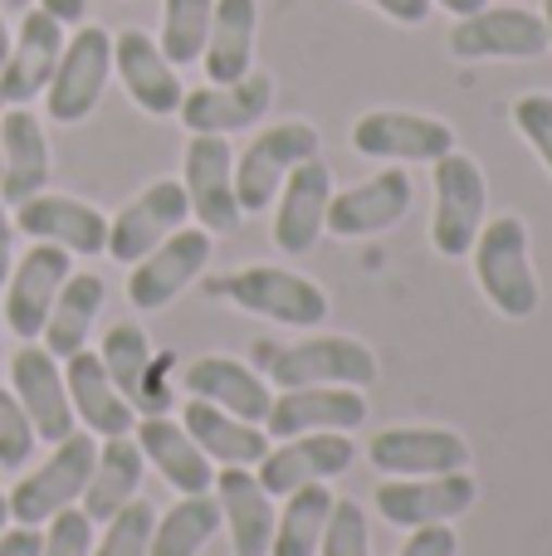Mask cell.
<instances>
[{"instance_id": "6da1fadb", "label": "cell", "mask_w": 552, "mask_h": 556, "mask_svg": "<svg viewBox=\"0 0 552 556\" xmlns=\"http://www.w3.org/2000/svg\"><path fill=\"white\" fill-rule=\"evenodd\" d=\"M469 260H475L479 293L489 298L494 313L514 317V323L538 313L543 288H538L534 254H528V225L518 220V215H494V220H485Z\"/></svg>"}, {"instance_id": "7a4b0ae2", "label": "cell", "mask_w": 552, "mask_h": 556, "mask_svg": "<svg viewBox=\"0 0 552 556\" xmlns=\"http://www.w3.org/2000/svg\"><path fill=\"white\" fill-rule=\"evenodd\" d=\"M93 459H98V440L88 430H74L68 440H59L54 450H49V459L10 489V498H5L10 522H20V528H45L54 513L74 508L88 489Z\"/></svg>"}, {"instance_id": "3957f363", "label": "cell", "mask_w": 552, "mask_h": 556, "mask_svg": "<svg viewBox=\"0 0 552 556\" xmlns=\"http://www.w3.org/2000/svg\"><path fill=\"white\" fill-rule=\"evenodd\" d=\"M436 166V215H430V244L446 260H469L479 230L489 220V186L475 156L446 152Z\"/></svg>"}, {"instance_id": "277c9868", "label": "cell", "mask_w": 552, "mask_h": 556, "mask_svg": "<svg viewBox=\"0 0 552 556\" xmlns=\"http://www.w3.org/2000/svg\"><path fill=\"white\" fill-rule=\"evenodd\" d=\"M377 371L381 366L372 356V346L338 332L303 337V342L279 346L269 356V381L279 391H303V386H357V391H367L377 381Z\"/></svg>"}, {"instance_id": "5b68a950", "label": "cell", "mask_w": 552, "mask_h": 556, "mask_svg": "<svg viewBox=\"0 0 552 556\" xmlns=\"http://www.w3.org/2000/svg\"><path fill=\"white\" fill-rule=\"evenodd\" d=\"M309 156H318V127L299 123V117L254 132V142L235 162V201H240V215L269 211L279 186L289 181V172L299 162H309Z\"/></svg>"}, {"instance_id": "8992f818", "label": "cell", "mask_w": 552, "mask_h": 556, "mask_svg": "<svg viewBox=\"0 0 552 556\" xmlns=\"http://www.w3.org/2000/svg\"><path fill=\"white\" fill-rule=\"evenodd\" d=\"M108 74H113V35L103 25H78L74 39H64V54L45 88V113L54 123H84L103 98Z\"/></svg>"}, {"instance_id": "52a82bcc", "label": "cell", "mask_w": 552, "mask_h": 556, "mask_svg": "<svg viewBox=\"0 0 552 556\" xmlns=\"http://www.w3.org/2000/svg\"><path fill=\"white\" fill-rule=\"evenodd\" d=\"M225 298L244 313H260L279 327H318L328 323V293L313 278L279 269V264H250V269L225 278Z\"/></svg>"}, {"instance_id": "ba28073f", "label": "cell", "mask_w": 552, "mask_h": 556, "mask_svg": "<svg viewBox=\"0 0 552 556\" xmlns=\"http://www.w3.org/2000/svg\"><path fill=\"white\" fill-rule=\"evenodd\" d=\"M352 152L372 162H440L455 152V127L406 108H377L352 123Z\"/></svg>"}, {"instance_id": "9c48e42d", "label": "cell", "mask_w": 552, "mask_h": 556, "mask_svg": "<svg viewBox=\"0 0 552 556\" xmlns=\"http://www.w3.org/2000/svg\"><path fill=\"white\" fill-rule=\"evenodd\" d=\"M215 244H211V230H176L166 235L162 244H156L147 260L133 264V278H127V298H133L137 313H162L166 303H176V298L186 293V288L201 278V269L211 264Z\"/></svg>"}, {"instance_id": "30bf717a", "label": "cell", "mask_w": 552, "mask_h": 556, "mask_svg": "<svg viewBox=\"0 0 552 556\" xmlns=\"http://www.w3.org/2000/svg\"><path fill=\"white\" fill-rule=\"evenodd\" d=\"M367 459L391 479H430V473L469 469V440L446 425H391L372 434Z\"/></svg>"}, {"instance_id": "8fae6325", "label": "cell", "mask_w": 552, "mask_h": 556, "mask_svg": "<svg viewBox=\"0 0 552 556\" xmlns=\"http://www.w3.org/2000/svg\"><path fill=\"white\" fill-rule=\"evenodd\" d=\"M181 186L191 215L201 220V230L230 235L240 225V201H235V147L230 137H201L196 132L186 142L181 162Z\"/></svg>"}, {"instance_id": "7c38bea8", "label": "cell", "mask_w": 552, "mask_h": 556, "mask_svg": "<svg viewBox=\"0 0 552 556\" xmlns=\"http://www.w3.org/2000/svg\"><path fill=\"white\" fill-rule=\"evenodd\" d=\"M191 215V201H186L181 181H152L137 201H127L123 211L108 220V260L113 264H137L166 240L176 235Z\"/></svg>"}, {"instance_id": "4fadbf2b", "label": "cell", "mask_w": 552, "mask_h": 556, "mask_svg": "<svg viewBox=\"0 0 552 556\" xmlns=\"http://www.w3.org/2000/svg\"><path fill=\"white\" fill-rule=\"evenodd\" d=\"M352 459H357V444L348 434H293L279 450L269 444V454L254 464V479L269 498H289L309 483H328L338 473H348Z\"/></svg>"}, {"instance_id": "5bb4252c", "label": "cell", "mask_w": 552, "mask_h": 556, "mask_svg": "<svg viewBox=\"0 0 552 556\" xmlns=\"http://www.w3.org/2000/svg\"><path fill=\"white\" fill-rule=\"evenodd\" d=\"M479 489L469 469L455 473H430V479H391L377 489V513L391 528H436V522H455L475 508Z\"/></svg>"}, {"instance_id": "9a60e30c", "label": "cell", "mask_w": 552, "mask_h": 556, "mask_svg": "<svg viewBox=\"0 0 552 556\" xmlns=\"http://www.w3.org/2000/svg\"><path fill=\"white\" fill-rule=\"evenodd\" d=\"M367 420V401L357 386H303V391H279L264 415L269 440H293V434H352Z\"/></svg>"}, {"instance_id": "2e32d148", "label": "cell", "mask_w": 552, "mask_h": 556, "mask_svg": "<svg viewBox=\"0 0 552 556\" xmlns=\"http://www.w3.org/2000/svg\"><path fill=\"white\" fill-rule=\"evenodd\" d=\"M74 274V254L59 250V244H35L25 260L10 269L5 278V327L20 342H39L49 323V307H54L59 288Z\"/></svg>"}, {"instance_id": "e0dca14e", "label": "cell", "mask_w": 552, "mask_h": 556, "mask_svg": "<svg viewBox=\"0 0 552 556\" xmlns=\"http://www.w3.org/2000/svg\"><path fill=\"white\" fill-rule=\"evenodd\" d=\"M411 201V176L401 166H387V172L367 176V181L348 186V191H333L328 201V235L338 240H367V235H387L391 225L406 220Z\"/></svg>"}, {"instance_id": "ac0fdd59", "label": "cell", "mask_w": 552, "mask_h": 556, "mask_svg": "<svg viewBox=\"0 0 552 556\" xmlns=\"http://www.w3.org/2000/svg\"><path fill=\"white\" fill-rule=\"evenodd\" d=\"M10 391H15V401L25 405V415H29L39 440L59 444L78 430L74 401H68L64 371H59V356H49L39 342H25L15 356H10Z\"/></svg>"}, {"instance_id": "d6986e66", "label": "cell", "mask_w": 552, "mask_h": 556, "mask_svg": "<svg viewBox=\"0 0 552 556\" xmlns=\"http://www.w3.org/2000/svg\"><path fill=\"white\" fill-rule=\"evenodd\" d=\"M450 49L460 59H538V54H548V25L534 10L485 5L475 15L455 20Z\"/></svg>"}, {"instance_id": "ffe728a7", "label": "cell", "mask_w": 552, "mask_h": 556, "mask_svg": "<svg viewBox=\"0 0 552 556\" xmlns=\"http://www.w3.org/2000/svg\"><path fill=\"white\" fill-rule=\"evenodd\" d=\"M15 230L29 235L35 244H59L68 254H93L108 250V215L88 201H74V195H54V191H39L29 201L15 205Z\"/></svg>"}, {"instance_id": "44dd1931", "label": "cell", "mask_w": 552, "mask_h": 556, "mask_svg": "<svg viewBox=\"0 0 552 556\" xmlns=\"http://www.w3.org/2000/svg\"><path fill=\"white\" fill-rule=\"evenodd\" d=\"M328 201H333V172L323 156H309L289 172V181L274 195V244L284 254H309L318 235L328 230Z\"/></svg>"}, {"instance_id": "7402d4cb", "label": "cell", "mask_w": 552, "mask_h": 556, "mask_svg": "<svg viewBox=\"0 0 552 556\" xmlns=\"http://www.w3.org/2000/svg\"><path fill=\"white\" fill-rule=\"evenodd\" d=\"M274 103V84L269 74H244L235 78V84H211V88H191V93L181 98V123L186 132H201V137H230L240 132V127H254L264 123V113H269Z\"/></svg>"}, {"instance_id": "603a6c76", "label": "cell", "mask_w": 552, "mask_h": 556, "mask_svg": "<svg viewBox=\"0 0 552 556\" xmlns=\"http://www.w3.org/2000/svg\"><path fill=\"white\" fill-rule=\"evenodd\" d=\"M98 356H103L108 376H113V386L123 391V401L133 405V410L166 415L172 391H166V386H156V376H166V362H172V356H152L142 327H137V323H113L103 332Z\"/></svg>"}, {"instance_id": "cb8c5ba5", "label": "cell", "mask_w": 552, "mask_h": 556, "mask_svg": "<svg viewBox=\"0 0 552 556\" xmlns=\"http://www.w3.org/2000/svg\"><path fill=\"white\" fill-rule=\"evenodd\" d=\"M113 68L117 78H123L127 98H133L142 113L152 117H172L181 113V78H176V64L162 54V45H156L152 35H142V29H123V35H113Z\"/></svg>"}, {"instance_id": "d4e9b609", "label": "cell", "mask_w": 552, "mask_h": 556, "mask_svg": "<svg viewBox=\"0 0 552 556\" xmlns=\"http://www.w3.org/2000/svg\"><path fill=\"white\" fill-rule=\"evenodd\" d=\"M64 54V25L45 10H29L20 20V35L10 39V59L0 68V103L25 108L29 98H39L54 78V64Z\"/></svg>"}, {"instance_id": "484cf974", "label": "cell", "mask_w": 552, "mask_h": 556, "mask_svg": "<svg viewBox=\"0 0 552 556\" xmlns=\"http://www.w3.org/2000/svg\"><path fill=\"white\" fill-rule=\"evenodd\" d=\"M54 172V152H49L45 123L29 108H10L0 117V201L20 205L39 195Z\"/></svg>"}, {"instance_id": "4316f807", "label": "cell", "mask_w": 552, "mask_h": 556, "mask_svg": "<svg viewBox=\"0 0 552 556\" xmlns=\"http://www.w3.org/2000/svg\"><path fill=\"white\" fill-rule=\"evenodd\" d=\"M64 386H68V401H74V420L84 425L93 440L133 434L137 415H133V405L123 401V391L113 386V376H108L98 352L84 346V352L64 356Z\"/></svg>"}, {"instance_id": "83f0119b", "label": "cell", "mask_w": 552, "mask_h": 556, "mask_svg": "<svg viewBox=\"0 0 552 556\" xmlns=\"http://www.w3.org/2000/svg\"><path fill=\"white\" fill-rule=\"evenodd\" d=\"M133 440L142 450V459L152 469H162V479L172 483L181 498H196V493H211L215 489V469L211 459L201 454V444L186 434L181 420L172 415H142V425H133Z\"/></svg>"}, {"instance_id": "f1b7e54d", "label": "cell", "mask_w": 552, "mask_h": 556, "mask_svg": "<svg viewBox=\"0 0 552 556\" xmlns=\"http://www.w3.org/2000/svg\"><path fill=\"white\" fill-rule=\"evenodd\" d=\"M181 381L196 401H211V405H221V410L240 415V420H250V425H264V415H269V405H274L269 381H264L254 366L235 362V356H221V352L196 356V362L181 371Z\"/></svg>"}, {"instance_id": "f546056e", "label": "cell", "mask_w": 552, "mask_h": 556, "mask_svg": "<svg viewBox=\"0 0 552 556\" xmlns=\"http://www.w3.org/2000/svg\"><path fill=\"white\" fill-rule=\"evenodd\" d=\"M215 503H221V522L230 528L235 556H269L274 542V498L260 489L254 469H221L215 473Z\"/></svg>"}, {"instance_id": "4dcf8cb0", "label": "cell", "mask_w": 552, "mask_h": 556, "mask_svg": "<svg viewBox=\"0 0 552 556\" xmlns=\"http://www.w3.org/2000/svg\"><path fill=\"white\" fill-rule=\"evenodd\" d=\"M181 425H186V434L201 444L205 459L225 464V469H254V464L269 454L264 425L240 420V415L221 410V405H211V401H186Z\"/></svg>"}, {"instance_id": "1f68e13d", "label": "cell", "mask_w": 552, "mask_h": 556, "mask_svg": "<svg viewBox=\"0 0 552 556\" xmlns=\"http://www.w3.org/2000/svg\"><path fill=\"white\" fill-rule=\"evenodd\" d=\"M254 35H260V0H215L211 35L201 49V68L211 84H235L254 68Z\"/></svg>"}, {"instance_id": "d6a6232c", "label": "cell", "mask_w": 552, "mask_h": 556, "mask_svg": "<svg viewBox=\"0 0 552 556\" xmlns=\"http://www.w3.org/2000/svg\"><path fill=\"white\" fill-rule=\"evenodd\" d=\"M142 450H137L133 434H117V440H98V459L93 473H88V489H84V513L93 522H108L113 513H123L127 503L137 498L142 489Z\"/></svg>"}, {"instance_id": "836d02e7", "label": "cell", "mask_w": 552, "mask_h": 556, "mask_svg": "<svg viewBox=\"0 0 552 556\" xmlns=\"http://www.w3.org/2000/svg\"><path fill=\"white\" fill-rule=\"evenodd\" d=\"M108 303V283L98 274H68V283L59 288L54 307H49V323H45V352L49 356H74L88 346V332H93L98 313Z\"/></svg>"}, {"instance_id": "e575fe53", "label": "cell", "mask_w": 552, "mask_h": 556, "mask_svg": "<svg viewBox=\"0 0 552 556\" xmlns=\"http://www.w3.org/2000/svg\"><path fill=\"white\" fill-rule=\"evenodd\" d=\"M215 532H221V503L215 493H196L156 518L147 556H201Z\"/></svg>"}, {"instance_id": "d590c367", "label": "cell", "mask_w": 552, "mask_h": 556, "mask_svg": "<svg viewBox=\"0 0 552 556\" xmlns=\"http://www.w3.org/2000/svg\"><path fill=\"white\" fill-rule=\"evenodd\" d=\"M328 513H333L328 483H309V489L289 493V498H284V513L274 518L269 556H318L323 528H328Z\"/></svg>"}, {"instance_id": "8d00e7d4", "label": "cell", "mask_w": 552, "mask_h": 556, "mask_svg": "<svg viewBox=\"0 0 552 556\" xmlns=\"http://www.w3.org/2000/svg\"><path fill=\"white\" fill-rule=\"evenodd\" d=\"M215 0H162V54L172 64H201L205 35H211Z\"/></svg>"}, {"instance_id": "74e56055", "label": "cell", "mask_w": 552, "mask_h": 556, "mask_svg": "<svg viewBox=\"0 0 552 556\" xmlns=\"http://www.w3.org/2000/svg\"><path fill=\"white\" fill-rule=\"evenodd\" d=\"M152 528H156V508L133 498L123 513H113V518L103 522V538L93 542V556H147Z\"/></svg>"}, {"instance_id": "f35d334b", "label": "cell", "mask_w": 552, "mask_h": 556, "mask_svg": "<svg viewBox=\"0 0 552 556\" xmlns=\"http://www.w3.org/2000/svg\"><path fill=\"white\" fill-rule=\"evenodd\" d=\"M318 556H372L367 513L357 508V498H333V513H328V528H323Z\"/></svg>"}, {"instance_id": "ab89813d", "label": "cell", "mask_w": 552, "mask_h": 556, "mask_svg": "<svg viewBox=\"0 0 552 556\" xmlns=\"http://www.w3.org/2000/svg\"><path fill=\"white\" fill-rule=\"evenodd\" d=\"M35 444H39V434L29 425L25 405L15 401V391L0 386V469H25Z\"/></svg>"}, {"instance_id": "60d3db41", "label": "cell", "mask_w": 552, "mask_h": 556, "mask_svg": "<svg viewBox=\"0 0 552 556\" xmlns=\"http://www.w3.org/2000/svg\"><path fill=\"white\" fill-rule=\"evenodd\" d=\"M98 522L84 508H64L45 522V552L39 556H93Z\"/></svg>"}, {"instance_id": "b9f144b4", "label": "cell", "mask_w": 552, "mask_h": 556, "mask_svg": "<svg viewBox=\"0 0 552 556\" xmlns=\"http://www.w3.org/2000/svg\"><path fill=\"white\" fill-rule=\"evenodd\" d=\"M514 127L524 132V142L538 152V162L552 176V93H524L514 103Z\"/></svg>"}, {"instance_id": "7bdbcfd3", "label": "cell", "mask_w": 552, "mask_h": 556, "mask_svg": "<svg viewBox=\"0 0 552 556\" xmlns=\"http://www.w3.org/2000/svg\"><path fill=\"white\" fill-rule=\"evenodd\" d=\"M460 552V538L450 522H436V528H416L406 538V547H401L397 556H455Z\"/></svg>"}, {"instance_id": "ee69618b", "label": "cell", "mask_w": 552, "mask_h": 556, "mask_svg": "<svg viewBox=\"0 0 552 556\" xmlns=\"http://www.w3.org/2000/svg\"><path fill=\"white\" fill-rule=\"evenodd\" d=\"M45 552V532L39 528H5L0 532V556H39Z\"/></svg>"}, {"instance_id": "f6af8a7d", "label": "cell", "mask_w": 552, "mask_h": 556, "mask_svg": "<svg viewBox=\"0 0 552 556\" xmlns=\"http://www.w3.org/2000/svg\"><path fill=\"white\" fill-rule=\"evenodd\" d=\"M367 5H377L397 25H426V15H430V0H367Z\"/></svg>"}, {"instance_id": "bcb514c9", "label": "cell", "mask_w": 552, "mask_h": 556, "mask_svg": "<svg viewBox=\"0 0 552 556\" xmlns=\"http://www.w3.org/2000/svg\"><path fill=\"white\" fill-rule=\"evenodd\" d=\"M10 269H15V220L5 215V201H0V288H5Z\"/></svg>"}, {"instance_id": "7dc6e473", "label": "cell", "mask_w": 552, "mask_h": 556, "mask_svg": "<svg viewBox=\"0 0 552 556\" xmlns=\"http://www.w3.org/2000/svg\"><path fill=\"white\" fill-rule=\"evenodd\" d=\"M39 10H45V15H54L59 25H84L88 0H39Z\"/></svg>"}, {"instance_id": "c3c4849f", "label": "cell", "mask_w": 552, "mask_h": 556, "mask_svg": "<svg viewBox=\"0 0 552 556\" xmlns=\"http://www.w3.org/2000/svg\"><path fill=\"white\" fill-rule=\"evenodd\" d=\"M430 5H440V10H450L455 20H465V15H475V10H485L489 0H430Z\"/></svg>"}, {"instance_id": "681fc988", "label": "cell", "mask_w": 552, "mask_h": 556, "mask_svg": "<svg viewBox=\"0 0 552 556\" xmlns=\"http://www.w3.org/2000/svg\"><path fill=\"white\" fill-rule=\"evenodd\" d=\"M10 59V29H5V15H0V68H5Z\"/></svg>"}, {"instance_id": "f907efd6", "label": "cell", "mask_w": 552, "mask_h": 556, "mask_svg": "<svg viewBox=\"0 0 552 556\" xmlns=\"http://www.w3.org/2000/svg\"><path fill=\"white\" fill-rule=\"evenodd\" d=\"M543 25H548V49H552V0H543Z\"/></svg>"}, {"instance_id": "816d5d0a", "label": "cell", "mask_w": 552, "mask_h": 556, "mask_svg": "<svg viewBox=\"0 0 552 556\" xmlns=\"http://www.w3.org/2000/svg\"><path fill=\"white\" fill-rule=\"evenodd\" d=\"M10 528V503H5V493H0V532Z\"/></svg>"}, {"instance_id": "f5cc1de1", "label": "cell", "mask_w": 552, "mask_h": 556, "mask_svg": "<svg viewBox=\"0 0 552 556\" xmlns=\"http://www.w3.org/2000/svg\"><path fill=\"white\" fill-rule=\"evenodd\" d=\"M0 366H5V342H0Z\"/></svg>"}]
</instances>
